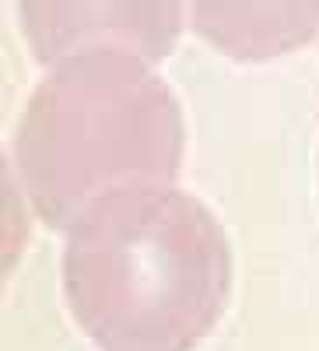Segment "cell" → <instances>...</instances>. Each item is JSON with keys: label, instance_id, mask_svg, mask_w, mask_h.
<instances>
[{"label": "cell", "instance_id": "cell-1", "mask_svg": "<svg viewBox=\"0 0 319 351\" xmlns=\"http://www.w3.org/2000/svg\"><path fill=\"white\" fill-rule=\"evenodd\" d=\"M64 250V288L102 351H190L231 285L225 232L204 204L165 183L92 200Z\"/></svg>", "mask_w": 319, "mask_h": 351}]
</instances>
